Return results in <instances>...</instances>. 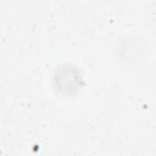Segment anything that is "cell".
<instances>
[{"instance_id":"cell-1","label":"cell","mask_w":156,"mask_h":156,"mask_svg":"<svg viewBox=\"0 0 156 156\" xmlns=\"http://www.w3.org/2000/svg\"><path fill=\"white\" fill-rule=\"evenodd\" d=\"M54 83L60 93L69 94L77 90L82 81L76 69L69 66H65L59 68L55 73Z\"/></svg>"}]
</instances>
